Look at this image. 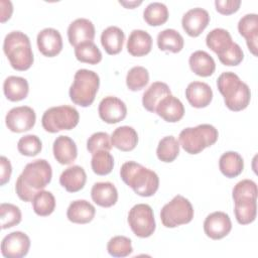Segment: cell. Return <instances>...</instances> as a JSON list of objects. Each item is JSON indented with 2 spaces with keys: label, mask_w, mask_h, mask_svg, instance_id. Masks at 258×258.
I'll use <instances>...</instances> for the list:
<instances>
[{
  "label": "cell",
  "mask_w": 258,
  "mask_h": 258,
  "mask_svg": "<svg viewBox=\"0 0 258 258\" xmlns=\"http://www.w3.org/2000/svg\"><path fill=\"white\" fill-rule=\"evenodd\" d=\"M99 86L100 78L97 73L87 69L78 70L69 91L70 98L76 105L89 107L95 100Z\"/></svg>",
  "instance_id": "obj_5"
},
{
  "label": "cell",
  "mask_w": 258,
  "mask_h": 258,
  "mask_svg": "<svg viewBox=\"0 0 258 258\" xmlns=\"http://www.w3.org/2000/svg\"><path fill=\"white\" fill-rule=\"evenodd\" d=\"M125 34L118 26H109L101 34V43L108 54H117L123 48Z\"/></svg>",
  "instance_id": "obj_29"
},
{
  "label": "cell",
  "mask_w": 258,
  "mask_h": 258,
  "mask_svg": "<svg viewBox=\"0 0 258 258\" xmlns=\"http://www.w3.org/2000/svg\"><path fill=\"white\" fill-rule=\"evenodd\" d=\"M152 48L151 35L141 29L131 31L127 40V50L133 56H143L150 52Z\"/></svg>",
  "instance_id": "obj_22"
},
{
  "label": "cell",
  "mask_w": 258,
  "mask_h": 258,
  "mask_svg": "<svg viewBox=\"0 0 258 258\" xmlns=\"http://www.w3.org/2000/svg\"><path fill=\"white\" fill-rule=\"evenodd\" d=\"M190 70L200 77H210L216 70L214 58L205 50H196L188 59Z\"/></svg>",
  "instance_id": "obj_28"
},
{
  "label": "cell",
  "mask_w": 258,
  "mask_h": 258,
  "mask_svg": "<svg viewBox=\"0 0 258 258\" xmlns=\"http://www.w3.org/2000/svg\"><path fill=\"white\" fill-rule=\"evenodd\" d=\"M80 115L76 108L61 105L47 109L41 117V124L45 131L56 133L61 130H72L78 125Z\"/></svg>",
  "instance_id": "obj_7"
},
{
  "label": "cell",
  "mask_w": 258,
  "mask_h": 258,
  "mask_svg": "<svg viewBox=\"0 0 258 258\" xmlns=\"http://www.w3.org/2000/svg\"><path fill=\"white\" fill-rule=\"evenodd\" d=\"M98 112L100 118L104 122L115 124L125 119L127 115V107L121 99L114 96H108L100 102Z\"/></svg>",
  "instance_id": "obj_12"
},
{
  "label": "cell",
  "mask_w": 258,
  "mask_h": 258,
  "mask_svg": "<svg viewBox=\"0 0 258 258\" xmlns=\"http://www.w3.org/2000/svg\"><path fill=\"white\" fill-rule=\"evenodd\" d=\"M120 176L135 194L141 197L153 196L159 186V177L156 172L135 161L123 163Z\"/></svg>",
  "instance_id": "obj_2"
},
{
  "label": "cell",
  "mask_w": 258,
  "mask_h": 258,
  "mask_svg": "<svg viewBox=\"0 0 258 258\" xmlns=\"http://www.w3.org/2000/svg\"><path fill=\"white\" fill-rule=\"evenodd\" d=\"M36 43L38 50L47 57L57 55L62 49V37L58 30L51 27L44 28L38 32Z\"/></svg>",
  "instance_id": "obj_15"
},
{
  "label": "cell",
  "mask_w": 258,
  "mask_h": 258,
  "mask_svg": "<svg viewBox=\"0 0 258 258\" xmlns=\"http://www.w3.org/2000/svg\"><path fill=\"white\" fill-rule=\"evenodd\" d=\"M13 12V5L11 3V1H7V0H1L0 1V21L3 23L5 21H7Z\"/></svg>",
  "instance_id": "obj_48"
},
{
  "label": "cell",
  "mask_w": 258,
  "mask_h": 258,
  "mask_svg": "<svg viewBox=\"0 0 258 258\" xmlns=\"http://www.w3.org/2000/svg\"><path fill=\"white\" fill-rule=\"evenodd\" d=\"M185 97L195 108H205L213 100L212 88L204 82H191L185 89Z\"/></svg>",
  "instance_id": "obj_18"
},
{
  "label": "cell",
  "mask_w": 258,
  "mask_h": 258,
  "mask_svg": "<svg viewBox=\"0 0 258 258\" xmlns=\"http://www.w3.org/2000/svg\"><path fill=\"white\" fill-rule=\"evenodd\" d=\"M91 197L95 204L103 208H110L118 201L116 186L109 181L96 182L91 189Z\"/></svg>",
  "instance_id": "obj_21"
},
{
  "label": "cell",
  "mask_w": 258,
  "mask_h": 258,
  "mask_svg": "<svg viewBox=\"0 0 258 258\" xmlns=\"http://www.w3.org/2000/svg\"><path fill=\"white\" fill-rule=\"evenodd\" d=\"M29 248L30 239L21 231H15L8 234L1 242V253L6 258L24 257L27 255Z\"/></svg>",
  "instance_id": "obj_11"
},
{
  "label": "cell",
  "mask_w": 258,
  "mask_h": 258,
  "mask_svg": "<svg viewBox=\"0 0 258 258\" xmlns=\"http://www.w3.org/2000/svg\"><path fill=\"white\" fill-rule=\"evenodd\" d=\"M111 142L121 151H131L138 143V134L133 127L120 126L113 131Z\"/></svg>",
  "instance_id": "obj_25"
},
{
  "label": "cell",
  "mask_w": 258,
  "mask_h": 258,
  "mask_svg": "<svg viewBox=\"0 0 258 258\" xmlns=\"http://www.w3.org/2000/svg\"><path fill=\"white\" fill-rule=\"evenodd\" d=\"M218 57L223 64L228 67H234L238 66L243 60L244 53L240 45L236 42H233L228 49L218 54Z\"/></svg>",
  "instance_id": "obj_44"
},
{
  "label": "cell",
  "mask_w": 258,
  "mask_h": 258,
  "mask_svg": "<svg viewBox=\"0 0 258 258\" xmlns=\"http://www.w3.org/2000/svg\"><path fill=\"white\" fill-rule=\"evenodd\" d=\"M96 214L95 207L86 200H77L70 204L67 210L69 221L75 224L90 223Z\"/></svg>",
  "instance_id": "obj_24"
},
{
  "label": "cell",
  "mask_w": 258,
  "mask_h": 258,
  "mask_svg": "<svg viewBox=\"0 0 258 258\" xmlns=\"http://www.w3.org/2000/svg\"><path fill=\"white\" fill-rule=\"evenodd\" d=\"M0 164H1L0 184L4 185L10 179V176H11V173H12V166H11L10 160L5 156L0 157Z\"/></svg>",
  "instance_id": "obj_47"
},
{
  "label": "cell",
  "mask_w": 258,
  "mask_h": 258,
  "mask_svg": "<svg viewBox=\"0 0 258 258\" xmlns=\"http://www.w3.org/2000/svg\"><path fill=\"white\" fill-rule=\"evenodd\" d=\"M87 181L85 169L80 165H73L64 169L59 176V183L69 192L81 190Z\"/></svg>",
  "instance_id": "obj_23"
},
{
  "label": "cell",
  "mask_w": 258,
  "mask_h": 258,
  "mask_svg": "<svg viewBox=\"0 0 258 258\" xmlns=\"http://www.w3.org/2000/svg\"><path fill=\"white\" fill-rule=\"evenodd\" d=\"M219 168L226 177L234 178L242 173L244 169V160L239 153L235 151H227L220 157Z\"/></svg>",
  "instance_id": "obj_30"
},
{
  "label": "cell",
  "mask_w": 258,
  "mask_h": 258,
  "mask_svg": "<svg viewBox=\"0 0 258 258\" xmlns=\"http://www.w3.org/2000/svg\"><path fill=\"white\" fill-rule=\"evenodd\" d=\"M52 169L45 159H36L27 163L15 182V190L23 202H32L35 195L51 180Z\"/></svg>",
  "instance_id": "obj_1"
},
{
  "label": "cell",
  "mask_w": 258,
  "mask_h": 258,
  "mask_svg": "<svg viewBox=\"0 0 258 258\" xmlns=\"http://www.w3.org/2000/svg\"><path fill=\"white\" fill-rule=\"evenodd\" d=\"M240 0H216V10L224 15H230L237 12L240 8Z\"/></svg>",
  "instance_id": "obj_46"
},
{
  "label": "cell",
  "mask_w": 258,
  "mask_h": 258,
  "mask_svg": "<svg viewBox=\"0 0 258 258\" xmlns=\"http://www.w3.org/2000/svg\"><path fill=\"white\" fill-rule=\"evenodd\" d=\"M3 50L11 67L16 71L28 70L34 60L29 37L18 30L9 32L3 42Z\"/></svg>",
  "instance_id": "obj_4"
},
{
  "label": "cell",
  "mask_w": 258,
  "mask_h": 258,
  "mask_svg": "<svg viewBox=\"0 0 258 258\" xmlns=\"http://www.w3.org/2000/svg\"><path fill=\"white\" fill-rule=\"evenodd\" d=\"M232 230V222L228 214L224 212H214L207 216L204 222L205 234L213 239L220 240L226 237Z\"/></svg>",
  "instance_id": "obj_13"
},
{
  "label": "cell",
  "mask_w": 258,
  "mask_h": 258,
  "mask_svg": "<svg viewBox=\"0 0 258 258\" xmlns=\"http://www.w3.org/2000/svg\"><path fill=\"white\" fill-rule=\"evenodd\" d=\"M31 203L34 213L40 217L49 216L55 209L54 196L48 190L38 191Z\"/></svg>",
  "instance_id": "obj_37"
},
{
  "label": "cell",
  "mask_w": 258,
  "mask_h": 258,
  "mask_svg": "<svg viewBox=\"0 0 258 258\" xmlns=\"http://www.w3.org/2000/svg\"><path fill=\"white\" fill-rule=\"evenodd\" d=\"M69 42L73 46L86 41H93L95 38V26L93 22L87 18H78L74 20L68 27Z\"/></svg>",
  "instance_id": "obj_16"
},
{
  "label": "cell",
  "mask_w": 258,
  "mask_h": 258,
  "mask_svg": "<svg viewBox=\"0 0 258 258\" xmlns=\"http://www.w3.org/2000/svg\"><path fill=\"white\" fill-rule=\"evenodd\" d=\"M107 251L113 257H127L133 252L131 240L125 236H115L109 240Z\"/></svg>",
  "instance_id": "obj_41"
},
{
  "label": "cell",
  "mask_w": 258,
  "mask_h": 258,
  "mask_svg": "<svg viewBox=\"0 0 258 258\" xmlns=\"http://www.w3.org/2000/svg\"><path fill=\"white\" fill-rule=\"evenodd\" d=\"M179 143L189 154H198L212 146L218 140V130L211 124H200L196 127L184 128L179 133Z\"/></svg>",
  "instance_id": "obj_6"
},
{
  "label": "cell",
  "mask_w": 258,
  "mask_h": 258,
  "mask_svg": "<svg viewBox=\"0 0 258 258\" xmlns=\"http://www.w3.org/2000/svg\"><path fill=\"white\" fill-rule=\"evenodd\" d=\"M75 55L79 61L90 64H97L102 60V52L93 41H86L77 45Z\"/></svg>",
  "instance_id": "obj_36"
},
{
  "label": "cell",
  "mask_w": 258,
  "mask_h": 258,
  "mask_svg": "<svg viewBox=\"0 0 258 258\" xmlns=\"http://www.w3.org/2000/svg\"><path fill=\"white\" fill-rule=\"evenodd\" d=\"M235 217L239 224L248 225L256 219L257 215V199L242 198L234 200Z\"/></svg>",
  "instance_id": "obj_31"
},
{
  "label": "cell",
  "mask_w": 258,
  "mask_h": 258,
  "mask_svg": "<svg viewBox=\"0 0 258 258\" xmlns=\"http://www.w3.org/2000/svg\"><path fill=\"white\" fill-rule=\"evenodd\" d=\"M128 224L137 237H150L156 228L153 210L147 204L133 206L128 214Z\"/></svg>",
  "instance_id": "obj_9"
},
{
  "label": "cell",
  "mask_w": 258,
  "mask_h": 258,
  "mask_svg": "<svg viewBox=\"0 0 258 258\" xmlns=\"http://www.w3.org/2000/svg\"><path fill=\"white\" fill-rule=\"evenodd\" d=\"M42 148V143L39 137L33 134L24 135L18 140L17 149L18 151L25 156H35L37 155Z\"/></svg>",
  "instance_id": "obj_42"
},
{
  "label": "cell",
  "mask_w": 258,
  "mask_h": 258,
  "mask_svg": "<svg viewBox=\"0 0 258 258\" xmlns=\"http://www.w3.org/2000/svg\"><path fill=\"white\" fill-rule=\"evenodd\" d=\"M143 18L148 25L159 26L168 19V9L161 2H152L143 11Z\"/></svg>",
  "instance_id": "obj_34"
},
{
  "label": "cell",
  "mask_w": 258,
  "mask_h": 258,
  "mask_svg": "<svg viewBox=\"0 0 258 258\" xmlns=\"http://www.w3.org/2000/svg\"><path fill=\"white\" fill-rule=\"evenodd\" d=\"M210 23L209 12L203 8L196 7L186 11L181 19V25L187 35L199 36Z\"/></svg>",
  "instance_id": "obj_14"
},
{
  "label": "cell",
  "mask_w": 258,
  "mask_h": 258,
  "mask_svg": "<svg viewBox=\"0 0 258 258\" xmlns=\"http://www.w3.org/2000/svg\"><path fill=\"white\" fill-rule=\"evenodd\" d=\"M21 211L20 209L9 203H2L0 206V220L1 229L5 230L18 225L21 222Z\"/></svg>",
  "instance_id": "obj_40"
},
{
  "label": "cell",
  "mask_w": 258,
  "mask_h": 258,
  "mask_svg": "<svg viewBox=\"0 0 258 258\" xmlns=\"http://www.w3.org/2000/svg\"><path fill=\"white\" fill-rule=\"evenodd\" d=\"M239 33L245 37L247 46L252 54L257 55L258 40V15L255 13L246 14L238 23Z\"/></svg>",
  "instance_id": "obj_19"
},
{
  "label": "cell",
  "mask_w": 258,
  "mask_h": 258,
  "mask_svg": "<svg viewBox=\"0 0 258 258\" xmlns=\"http://www.w3.org/2000/svg\"><path fill=\"white\" fill-rule=\"evenodd\" d=\"M257 184L251 179H243L234 186L232 197L233 200L242 198L257 199Z\"/></svg>",
  "instance_id": "obj_45"
},
{
  "label": "cell",
  "mask_w": 258,
  "mask_h": 258,
  "mask_svg": "<svg viewBox=\"0 0 258 258\" xmlns=\"http://www.w3.org/2000/svg\"><path fill=\"white\" fill-rule=\"evenodd\" d=\"M149 82V73L144 67H133L126 76V85L130 91H140Z\"/></svg>",
  "instance_id": "obj_39"
},
{
  "label": "cell",
  "mask_w": 258,
  "mask_h": 258,
  "mask_svg": "<svg viewBox=\"0 0 258 258\" xmlns=\"http://www.w3.org/2000/svg\"><path fill=\"white\" fill-rule=\"evenodd\" d=\"M111 148H112L111 137L106 132H96L92 134L87 140V149L92 154L100 150L110 151Z\"/></svg>",
  "instance_id": "obj_43"
},
{
  "label": "cell",
  "mask_w": 258,
  "mask_h": 258,
  "mask_svg": "<svg viewBox=\"0 0 258 258\" xmlns=\"http://www.w3.org/2000/svg\"><path fill=\"white\" fill-rule=\"evenodd\" d=\"M217 87L224 97L225 105L231 111L238 112L248 107L251 99L250 89L236 74L222 73L217 80Z\"/></svg>",
  "instance_id": "obj_3"
},
{
  "label": "cell",
  "mask_w": 258,
  "mask_h": 258,
  "mask_svg": "<svg viewBox=\"0 0 258 258\" xmlns=\"http://www.w3.org/2000/svg\"><path fill=\"white\" fill-rule=\"evenodd\" d=\"M52 150L54 158L60 164H71L78 156V149L75 141L66 135H60L55 138Z\"/></svg>",
  "instance_id": "obj_20"
},
{
  "label": "cell",
  "mask_w": 258,
  "mask_h": 258,
  "mask_svg": "<svg viewBox=\"0 0 258 258\" xmlns=\"http://www.w3.org/2000/svg\"><path fill=\"white\" fill-rule=\"evenodd\" d=\"M119 3L123 6H125L126 8H134L135 6H138L142 3V1H129V2H126V1H119Z\"/></svg>",
  "instance_id": "obj_49"
},
{
  "label": "cell",
  "mask_w": 258,
  "mask_h": 258,
  "mask_svg": "<svg viewBox=\"0 0 258 258\" xmlns=\"http://www.w3.org/2000/svg\"><path fill=\"white\" fill-rule=\"evenodd\" d=\"M155 113L169 123L178 122L184 115V107L181 101L173 95L164 97L156 106Z\"/></svg>",
  "instance_id": "obj_17"
},
{
  "label": "cell",
  "mask_w": 258,
  "mask_h": 258,
  "mask_svg": "<svg viewBox=\"0 0 258 258\" xmlns=\"http://www.w3.org/2000/svg\"><path fill=\"white\" fill-rule=\"evenodd\" d=\"M3 92L5 97L12 102H18L25 99L29 92V86L26 79L17 76H9L3 83Z\"/></svg>",
  "instance_id": "obj_26"
},
{
  "label": "cell",
  "mask_w": 258,
  "mask_h": 258,
  "mask_svg": "<svg viewBox=\"0 0 258 258\" xmlns=\"http://www.w3.org/2000/svg\"><path fill=\"white\" fill-rule=\"evenodd\" d=\"M36 121L34 110L28 106L14 107L8 111L5 123L8 129L15 133H21L32 129Z\"/></svg>",
  "instance_id": "obj_10"
},
{
  "label": "cell",
  "mask_w": 258,
  "mask_h": 258,
  "mask_svg": "<svg viewBox=\"0 0 258 258\" xmlns=\"http://www.w3.org/2000/svg\"><path fill=\"white\" fill-rule=\"evenodd\" d=\"M206 43L207 46L218 55L228 49L233 41L232 36L228 30L224 28H215L208 33L206 37Z\"/></svg>",
  "instance_id": "obj_33"
},
{
  "label": "cell",
  "mask_w": 258,
  "mask_h": 258,
  "mask_svg": "<svg viewBox=\"0 0 258 258\" xmlns=\"http://www.w3.org/2000/svg\"><path fill=\"white\" fill-rule=\"evenodd\" d=\"M179 154V142L173 136L163 137L157 145L156 155L162 162H172Z\"/></svg>",
  "instance_id": "obj_35"
},
{
  "label": "cell",
  "mask_w": 258,
  "mask_h": 258,
  "mask_svg": "<svg viewBox=\"0 0 258 258\" xmlns=\"http://www.w3.org/2000/svg\"><path fill=\"white\" fill-rule=\"evenodd\" d=\"M160 219L166 228H175L188 224L194 219V208L187 199L177 195L163 206L160 212Z\"/></svg>",
  "instance_id": "obj_8"
},
{
  "label": "cell",
  "mask_w": 258,
  "mask_h": 258,
  "mask_svg": "<svg viewBox=\"0 0 258 258\" xmlns=\"http://www.w3.org/2000/svg\"><path fill=\"white\" fill-rule=\"evenodd\" d=\"M183 37L175 29L167 28L157 35V45L160 50L177 53L183 48Z\"/></svg>",
  "instance_id": "obj_32"
},
{
  "label": "cell",
  "mask_w": 258,
  "mask_h": 258,
  "mask_svg": "<svg viewBox=\"0 0 258 258\" xmlns=\"http://www.w3.org/2000/svg\"><path fill=\"white\" fill-rule=\"evenodd\" d=\"M171 91L167 84L163 82H154L144 92L142 97L143 107L151 113H155L156 106L166 96L170 95Z\"/></svg>",
  "instance_id": "obj_27"
},
{
  "label": "cell",
  "mask_w": 258,
  "mask_h": 258,
  "mask_svg": "<svg viewBox=\"0 0 258 258\" xmlns=\"http://www.w3.org/2000/svg\"><path fill=\"white\" fill-rule=\"evenodd\" d=\"M91 166L93 171L98 175L109 174L114 167V158L109 151H97L92 156Z\"/></svg>",
  "instance_id": "obj_38"
}]
</instances>
